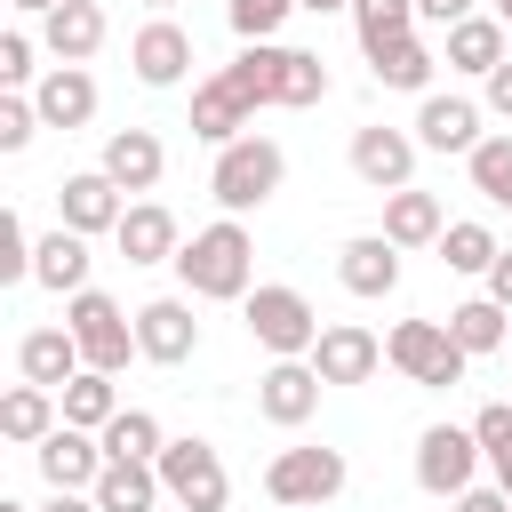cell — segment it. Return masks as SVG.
Instances as JSON below:
<instances>
[{
    "label": "cell",
    "mask_w": 512,
    "mask_h": 512,
    "mask_svg": "<svg viewBox=\"0 0 512 512\" xmlns=\"http://www.w3.org/2000/svg\"><path fill=\"white\" fill-rule=\"evenodd\" d=\"M480 464H488V456H480L472 424H424V432H416V488H424V496H464Z\"/></svg>",
    "instance_id": "cell-7"
},
{
    "label": "cell",
    "mask_w": 512,
    "mask_h": 512,
    "mask_svg": "<svg viewBox=\"0 0 512 512\" xmlns=\"http://www.w3.org/2000/svg\"><path fill=\"white\" fill-rule=\"evenodd\" d=\"M96 512H160V464H104V480L88 488Z\"/></svg>",
    "instance_id": "cell-27"
},
{
    "label": "cell",
    "mask_w": 512,
    "mask_h": 512,
    "mask_svg": "<svg viewBox=\"0 0 512 512\" xmlns=\"http://www.w3.org/2000/svg\"><path fill=\"white\" fill-rule=\"evenodd\" d=\"M472 16V0H416V24H440V32H456Z\"/></svg>",
    "instance_id": "cell-42"
},
{
    "label": "cell",
    "mask_w": 512,
    "mask_h": 512,
    "mask_svg": "<svg viewBox=\"0 0 512 512\" xmlns=\"http://www.w3.org/2000/svg\"><path fill=\"white\" fill-rule=\"evenodd\" d=\"M128 64H136L144 88H176V80L192 72V32H184L176 16H152V24L128 40Z\"/></svg>",
    "instance_id": "cell-15"
},
{
    "label": "cell",
    "mask_w": 512,
    "mask_h": 512,
    "mask_svg": "<svg viewBox=\"0 0 512 512\" xmlns=\"http://www.w3.org/2000/svg\"><path fill=\"white\" fill-rule=\"evenodd\" d=\"M312 368H320V384H368V376L384 368V344H376L360 320H328L320 344H312Z\"/></svg>",
    "instance_id": "cell-13"
},
{
    "label": "cell",
    "mask_w": 512,
    "mask_h": 512,
    "mask_svg": "<svg viewBox=\"0 0 512 512\" xmlns=\"http://www.w3.org/2000/svg\"><path fill=\"white\" fill-rule=\"evenodd\" d=\"M160 488H168L184 512H224L232 472H224V456H216L208 440H168V448H160Z\"/></svg>",
    "instance_id": "cell-8"
},
{
    "label": "cell",
    "mask_w": 512,
    "mask_h": 512,
    "mask_svg": "<svg viewBox=\"0 0 512 512\" xmlns=\"http://www.w3.org/2000/svg\"><path fill=\"white\" fill-rule=\"evenodd\" d=\"M40 40H48L56 64H88V56L104 48V8H96V0H64V8L40 24Z\"/></svg>",
    "instance_id": "cell-24"
},
{
    "label": "cell",
    "mask_w": 512,
    "mask_h": 512,
    "mask_svg": "<svg viewBox=\"0 0 512 512\" xmlns=\"http://www.w3.org/2000/svg\"><path fill=\"white\" fill-rule=\"evenodd\" d=\"M176 272H184V296H208V304L248 296V272H256V240H248V224H240V216L200 224V232L176 248Z\"/></svg>",
    "instance_id": "cell-1"
},
{
    "label": "cell",
    "mask_w": 512,
    "mask_h": 512,
    "mask_svg": "<svg viewBox=\"0 0 512 512\" xmlns=\"http://www.w3.org/2000/svg\"><path fill=\"white\" fill-rule=\"evenodd\" d=\"M56 216H64V232H120V216H128V200H120V184L104 176V168H80V176H64L56 184Z\"/></svg>",
    "instance_id": "cell-11"
},
{
    "label": "cell",
    "mask_w": 512,
    "mask_h": 512,
    "mask_svg": "<svg viewBox=\"0 0 512 512\" xmlns=\"http://www.w3.org/2000/svg\"><path fill=\"white\" fill-rule=\"evenodd\" d=\"M56 424H64V400L40 392V384H16V392L0 400V440H16V448H40Z\"/></svg>",
    "instance_id": "cell-25"
},
{
    "label": "cell",
    "mask_w": 512,
    "mask_h": 512,
    "mask_svg": "<svg viewBox=\"0 0 512 512\" xmlns=\"http://www.w3.org/2000/svg\"><path fill=\"white\" fill-rule=\"evenodd\" d=\"M440 64H448V72H480V80H488V72L504 64V24H496V16H464V24L448 32Z\"/></svg>",
    "instance_id": "cell-29"
},
{
    "label": "cell",
    "mask_w": 512,
    "mask_h": 512,
    "mask_svg": "<svg viewBox=\"0 0 512 512\" xmlns=\"http://www.w3.org/2000/svg\"><path fill=\"white\" fill-rule=\"evenodd\" d=\"M416 144L424 152H480V104L472 96H424L416 104Z\"/></svg>",
    "instance_id": "cell-17"
},
{
    "label": "cell",
    "mask_w": 512,
    "mask_h": 512,
    "mask_svg": "<svg viewBox=\"0 0 512 512\" xmlns=\"http://www.w3.org/2000/svg\"><path fill=\"white\" fill-rule=\"evenodd\" d=\"M144 8H160V16H168V8H176V0H144Z\"/></svg>",
    "instance_id": "cell-50"
},
{
    "label": "cell",
    "mask_w": 512,
    "mask_h": 512,
    "mask_svg": "<svg viewBox=\"0 0 512 512\" xmlns=\"http://www.w3.org/2000/svg\"><path fill=\"white\" fill-rule=\"evenodd\" d=\"M96 168H104L120 192H152V184H160V168H168V144H160L152 128H112Z\"/></svg>",
    "instance_id": "cell-18"
},
{
    "label": "cell",
    "mask_w": 512,
    "mask_h": 512,
    "mask_svg": "<svg viewBox=\"0 0 512 512\" xmlns=\"http://www.w3.org/2000/svg\"><path fill=\"white\" fill-rule=\"evenodd\" d=\"M456 512H512V496H504V488H464Z\"/></svg>",
    "instance_id": "cell-44"
},
{
    "label": "cell",
    "mask_w": 512,
    "mask_h": 512,
    "mask_svg": "<svg viewBox=\"0 0 512 512\" xmlns=\"http://www.w3.org/2000/svg\"><path fill=\"white\" fill-rule=\"evenodd\" d=\"M496 256H504V240H496L488 224H448V232H440V264H448V272H480V280H488Z\"/></svg>",
    "instance_id": "cell-34"
},
{
    "label": "cell",
    "mask_w": 512,
    "mask_h": 512,
    "mask_svg": "<svg viewBox=\"0 0 512 512\" xmlns=\"http://www.w3.org/2000/svg\"><path fill=\"white\" fill-rule=\"evenodd\" d=\"M352 176L368 184V192H408V176H416V136L408 128H360L352 136Z\"/></svg>",
    "instance_id": "cell-10"
},
{
    "label": "cell",
    "mask_w": 512,
    "mask_h": 512,
    "mask_svg": "<svg viewBox=\"0 0 512 512\" xmlns=\"http://www.w3.org/2000/svg\"><path fill=\"white\" fill-rule=\"evenodd\" d=\"M264 488H272V504L312 512V504L344 496V448H280V456L264 464Z\"/></svg>",
    "instance_id": "cell-6"
},
{
    "label": "cell",
    "mask_w": 512,
    "mask_h": 512,
    "mask_svg": "<svg viewBox=\"0 0 512 512\" xmlns=\"http://www.w3.org/2000/svg\"><path fill=\"white\" fill-rule=\"evenodd\" d=\"M440 232H448V208H440V192H384V240L392 248H440Z\"/></svg>",
    "instance_id": "cell-22"
},
{
    "label": "cell",
    "mask_w": 512,
    "mask_h": 512,
    "mask_svg": "<svg viewBox=\"0 0 512 512\" xmlns=\"http://www.w3.org/2000/svg\"><path fill=\"white\" fill-rule=\"evenodd\" d=\"M16 368H24V384H40V392H64L88 360H80V336L72 328H32L24 344H16Z\"/></svg>",
    "instance_id": "cell-21"
},
{
    "label": "cell",
    "mask_w": 512,
    "mask_h": 512,
    "mask_svg": "<svg viewBox=\"0 0 512 512\" xmlns=\"http://www.w3.org/2000/svg\"><path fill=\"white\" fill-rule=\"evenodd\" d=\"M32 248H40V240H24V216L8 208V216H0V280H32Z\"/></svg>",
    "instance_id": "cell-39"
},
{
    "label": "cell",
    "mask_w": 512,
    "mask_h": 512,
    "mask_svg": "<svg viewBox=\"0 0 512 512\" xmlns=\"http://www.w3.org/2000/svg\"><path fill=\"white\" fill-rule=\"evenodd\" d=\"M64 328L80 336V360H88L96 376H120V368H128V352H136V320H128L104 288L64 296Z\"/></svg>",
    "instance_id": "cell-5"
},
{
    "label": "cell",
    "mask_w": 512,
    "mask_h": 512,
    "mask_svg": "<svg viewBox=\"0 0 512 512\" xmlns=\"http://www.w3.org/2000/svg\"><path fill=\"white\" fill-rule=\"evenodd\" d=\"M56 400H64V424H80V432H104V424L120 416V392H112V376H96V368H80Z\"/></svg>",
    "instance_id": "cell-32"
},
{
    "label": "cell",
    "mask_w": 512,
    "mask_h": 512,
    "mask_svg": "<svg viewBox=\"0 0 512 512\" xmlns=\"http://www.w3.org/2000/svg\"><path fill=\"white\" fill-rule=\"evenodd\" d=\"M472 440H480V456H488L496 488L512 496V408H504V400H488V408L472 416Z\"/></svg>",
    "instance_id": "cell-37"
},
{
    "label": "cell",
    "mask_w": 512,
    "mask_h": 512,
    "mask_svg": "<svg viewBox=\"0 0 512 512\" xmlns=\"http://www.w3.org/2000/svg\"><path fill=\"white\" fill-rule=\"evenodd\" d=\"M352 32H360V56L376 64L384 48L416 40V0H352Z\"/></svg>",
    "instance_id": "cell-28"
},
{
    "label": "cell",
    "mask_w": 512,
    "mask_h": 512,
    "mask_svg": "<svg viewBox=\"0 0 512 512\" xmlns=\"http://www.w3.org/2000/svg\"><path fill=\"white\" fill-rule=\"evenodd\" d=\"M488 112H496V120H512V56L488 72Z\"/></svg>",
    "instance_id": "cell-43"
},
{
    "label": "cell",
    "mask_w": 512,
    "mask_h": 512,
    "mask_svg": "<svg viewBox=\"0 0 512 512\" xmlns=\"http://www.w3.org/2000/svg\"><path fill=\"white\" fill-rule=\"evenodd\" d=\"M488 296H496V304H504V312H512V248H504V256H496V264H488Z\"/></svg>",
    "instance_id": "cell-45"
},
{
    "label": "cell",
    "mask_w": 512,
    "mask_h": 512,
    "mask_svg": "<svg viewBox=\"0 0 512 512\" xmlns=\"http://www.w3.org/2000/svg\"><path fill=\"white\" fill-rule=\"evenodd\" d=\"M288 8H296V0H224V16H232V32H240L248 48H256V40H272V32L288 24Z\"/></svg>",
    "instance_id": "cell-38"
},
{
    "label": "cell",
    "mask_w": 512,
    "mask_h": 512,
    "mask_svg": "<svg viewBox=\"0 0 512 512\" xmlns=\"http://www.w3.org/2000/svg\"><path fill=\"white\" fill-rule=\"evenodd\" d=\"M32 128H40V104L32 96H0V152H24Z\"/></svg>",
    "instance_id": "cell-40"
},
{
    "label": "cell",
    "mask_w": 512,
    "mask_h": 512,
    "mask_svg": "<svg viewBox=\"0 0 512 512\" xmlns=\"http://www.w3.org/2000/svg\"><path fill=\"white\" fill-rule=\"evenodd\" d=\"M320 392H328V384H320V368H312V360H272V368L256 376V408H264L272 424H288V432H296V424H312Z\"/></svg>",
    "instance_id": "cell-14"
},
{
    "label": "cell",
    "mask_w": 512,
    "mask_h": 512,
    "mask_svg": "<svg viewBox=\"0 0 512 512\" xmlns=\"http://www.w3.org/2000/svg\"><path fill=\"white\" fill-rule=\"evenodd\" d=\"M0 80H8V88L32 80V40H24V32H0Z\"/></svg>",
    "instance_id": "cell-41"
},
{
    "label": "cell",
    "mask_w": 512,
    "mask_h": 512,
    "mask_svg": "<svg viewBox=\"0 0 512 512\" xmlns=\"http://www.w3.org/2000/svg\"><path fill=\"white\" fill-rule=\"evenodd\" d=\"M384 88H408V96H432V72H440V56L424 48V40H400V48H384L376 64H368Z\"/></svg>",
    "instance_id": "cell-33"
},
{
    "label": "cell",
    "mask_w": 512,
    "mask_h": 512,
    "mask_svg": "<svg viewBox=\"0 0 512 512\" xmlns=\"http://www.w3.org/2000/svg\"><path fill=\"white\" fill-rule=\"evenodd\" d=\"M384 360H392L408 384H424V392H448V384H464V368H472V352L448 336V320H400V328L384 336Z\"/></svg>",
    "instance_id": "cell-4"
},
{
    "label": "cell",
    "mask_w": 512,
    "mask_h": 512,
    "mask_svg": "<svg viewBox=\"0 0 512 512\" xmlns=\"http://www.w3.org/2000/svg\"><path fill=\"white\" fill-rule=\"evenodd\" d=\"M32 280H40V288H56V296H80V288H88V240L56 224V232L32 248Z\"/></svg>",
    "instance_id": "cell-26"
},
{
    "label": "cell",
    "mask_w": 512,
    "mask_h": 512,
    "mask_svg": "<svg viewBox=\"0 0 512 512\" xmlns=\"http://www.w3.org/2000/svg\"><path fill=\"white\" fill-rule=\"evenodd\" d=\"M496 24H504V32H512V0H496Z\"/></svg>",
    "instance_id": "cell-49"
},
{
    "label": "cell",
    "mask_w": 512,
    "mask_h": 512,
    "mask_svg": "<svg viewBox=\"0 0 512 512\" xmlns=\"http://www.w3.org/2000/svg\"><path fill=\"white\" fill-rule=\"evenodd\" d=\"M280 184H288V152H280L272 136H240V144H224V152H216V168H208V192L224 200V216L264 208Z\"/></svg>",
    "instance_id": "cell-2"
},
{
    "label": "cell",
    "mask_w": 512,
    "mask_h": 512,
    "mask_svg": "<svg viewBox=\"0 0 512 512\" xmlns=\"http://www.w3.org/2000/svg\"><path fill=\"white\" fill-rule=\"evenodd\" d=\"M32 104H40V128H88L96 120V80H88V64H56L40 88H32Z\"/></svg>",
    "instance_id": "cell-20"
},
{
    "label": "cell",
    "mask_w": 512,
    "mask_h": 512,
    "mask_svg": "<svg viewBox=\"0 0 512 512\" xmlns=\"http://www.w3.org/2000/svg\"><path fill=\"white\" fill-rule=\"evenodd\" d=\"M32 456H40V480H48V488H64V496H88V488L104 480V464H112V456H104V440H96V432H80V424H56Z\"/></svg>",
    "instance_id": "cell-9"
},
{
    "label": "cell",
    "mask_w": 512,
    "mask_h": 512,
    "mask_svg": "<svg viewBox=\"0 0 512 512\" xmlns=\"http://www.w3.org/2000/svg\"><path fill=\"white\" fill-rule=\"evenodd\" d=\"M112 240H120V256H128V264H176V248H184V240H176V216H168L160 200H136V208L120 216V232H112Z\"/></svg>",
    "instance_id": "cell-23"
},
{
    "label": "cell",
    "mask_w": 512,
    "mask_h": 512,
    "mask_svg": "<svg viewBox=\"0 0 512 512\" xmlns=\"http://www.w3.org/2000/svg\"><path fill=\"white\" fill-rule=\"evenodd\" d=\"M8 8H24V16H40V24H48V16L64 8V0H8Z\"/></svg>",
    "instance_id": "cell-47"
},
{
    "label": "cell",
    "mask_w": 512,
    "mask_h": 512,
    "mask_svg": "<svg viewBox=\"0 0 512 512\" xmlns=\"http://www.w3.org/2000/svg\"><path fill=\"white\" fill-rule=\"evenodd\" d=\"M136 352L160 360V368H184V360L200 352V320H192V304H184V296H152V304L136 312Z\"/></svg>",
    "instance_id": "cell-12"
},
{
    "label": "cell",
    "mask_w": 512,
    "mask_h": 512,
    "mask_svg": "<svg viewBox=\"0 0 512 512\" xmlns=\"http://www.w3.org/2000/svg\"><path fill=\"white\" fill-rule=\"evenodd\" d=\"M448 336H456L472 360H480V352H504V344H512V312H504L496 296H472V304L448 312Z\"/></svg>",
    "instance_id": "cell-31"
},
{
    "label": "cell",
    "mask_w": 512,
    "mask_h": 512,
    "mask_svg": "<svg viewBox=\"0 0 512 512\" xmlns=\"http://www.w3.org/2000/svg\"><path fill=\"white\" fill-rule=\"evenodd\" d=\"M464 168H472V192H480V200L512 208V136H480V152H472Z\"/></svg>",
    "instance_id": "cell-36"
},
{
    "label": "cell",
    "mask_w": 512,
    "mask_h": 512,
    "mask_svg": "<svg viewBox=\"0 0 512 512\" xmlns=\"http://www.w3.org/2000/svg\"><path fill=\"white\" fill-rule=\"evenodd\" d=\"M320 96H328V64H320L312 48H288V56H280V104H288V112H312Z\"/></svg>",
    "instance_id": "cell-35"
},
{
    "label": "cell",
    "mask_w": 512,
    "mask_h": 512,
    "mask_svg": "<svg viewBox=\"0 0 512 512\" xmlns=\"http://www.w3.org/2000/svg\"><path fill=\"white\" fill-rule=\"evenodd\" d=\"M296 8H312V16H328V8H352V0H296Z\"/></svg>",
    "instance_id": "cell-48"
},
{
    "label": "cell",
    "mask_w": 512,
    "mask_h": 512,
    "mask_svg": "<svg viewBox=\"0 0 512 512\" xmlns=\"http://www.w3.org/2000/svg\"><path fill=\"white\" fill-rule=\"evenodd\" d=\"M40 512H96V496H64V488H56V496H48Z\"/></svg>",
    "instance_id": "cell-46"
},
{
    "label": "cell",
    "mask_w": 512,
    "mask_h": 512,
    "mask_svg": "<svg viewBox=\"0 0 512 512\" xmlns=\"http://www.w3.org/2000/svg\"><path fill=\"white\" fill-rule=\"evenodd\" d=\"M96 440H104V456H112V464H160V448H168V432H160V416H152V408H120Z\"/></svg>",
    "instance_id": "cell-30"
},
{
    "label": "cell",
    "mask_w": 512,
    "mask_h": 512,
    "mask_svg": "<svg viewBox=\"0 0 512 512\" xmlns=\"http://www.w3.org/2000/svg\"><path fill=\"white\" fill-rule=\"evenodd\" d=\"M240 304H248V336H256L272 360H312V344H320V312H312L304 288L264 280V288H248Z\"/></svg>",
    "instance_id": "cell-3"
},
{
    "label": "cell",
    "mask_w": 512,
    "mask_h": 512,
    "mask_svg": "<svg viewBox=\"0 0 512 512\" xmlns=\"http://www.w3.org/2000/svg\"><path fill=\"white\" fill-rule=\"evenodd\" d=\"M248 120H256V104H248V88L232 80V72H216V80H200V96H192V136L200 144H240L248 136Z\"/></svg>",
    "instance_id": "cell-16"
},
{
    "label": "cell",
    "mask_w": 512,
    "mask_h": 512,
    "mask_svg": "<svg viewBox=\"0 0 512 512\" xmlns=\"http://www.w3.org/2000/svg\"><path fill=\"white\" fill-rule=\"evenodd\" d=\"M336 280H344L352 296H392V288H400V248H392L384 232H352V240L336 248Z\"/></svg>",
    "instance_id": "cell-19"
}]
</instances>
